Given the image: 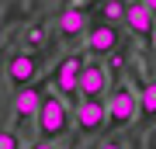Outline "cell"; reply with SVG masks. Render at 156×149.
I'll return each instance as SVG.
<instances>
[{"label":"cell","mask_w":156,"mask_h":149,"mask_svg":"<svg viewBox=\"0 0 156 149\" xmlns=\"http://www.w3.org/2000/svg\"><path fill=\"white\" fill-rule=\"evenodd\" d=\"M38 135H42V142H56V139H62L69 132V122H73V115H69V108H66V101H62L59 94H45L42 101V111H38Z\"/></svg>","instance_id":"cell-1"},{"label":"cell","mask_w":156,"mask_h":149,"mask_svg":"<svg viewBox=\"0 0 156 149\" xmlns=\"http://www.w3.org/2000/svg\"><path fill=\"white\" fill-rule=\"evenodd\" d=\"M135 115H139V94L128 83H115L108 94V128L122 132L128 122H135Z\"/></svg>","instance_id":"cell-2"},{"label":"cell","mask_w":156,"mask_h":149,"mask_svg":"<svg viewBox=\"0 0 156 149\" xmlns=\"http://www.w3.org/2000/svg\"><path fill=\"white\" fill-rule=\"evenodd\" d=\"M83 66H87V59L80 52H69V55L59 59L52 83H56V90H59L62 101H66V97H76V104H80V73H83Z\"/></svg>","instance_id":"cell-3"},{"label":"cell","mask_w":156,"mask_h":149,"mask_svg":"<svg viewBox=\"0 0 156 149\" xmlns=\"http://www.w3.org/2000/svg\"><path fill=\"white\" fill-rule=\"evenodd\" d=\"M73 125H76L80 135H97L101 128L108 125V104L104 101H80L76 111H73Z\"/></svg>","instance_id":"cell-4"},{"label":"cell","mask_w":156,"mask_h":149,"mask_svg":"<svg viewBox=\"0 0 156 149\" xmlns=\"http://www.w3.org/2000/svg\"><path fill=\"white\" fill-rule=\"evenodd\" d=\"M108 94V69L104 62L87 59L83 73H80V101H101Z\"/></svg>","instance_id":"cell-5"},{"label":"cell","mask_w":156,"mask_h":149,"mask_svg":"<svg viewBox=\"0 0 156 149\" xmlns=\"http://www.w3.org/2000/svg\"><path fill=\"white\" fill-rule=\"evenodd\" d=\"M83 45H87L90 55H111V52H118V45H122V35H118L115 24H104V21H101V24H90Z\"/></svg>","instance_id":"cell-6"},{"label":"cell","mask_w":156,"mask_h":149,"mask_svg":"<svg viewBox=\"0 0 156 149\" xmlns=\"http://www.w3.org/2000/svg\"><path fill=\"white\" fill-rule=\"evenodd\" d=\"M35 76H38V55H31V52L21 49L11 62H7V83H11L14 90H24Z\"/></svg>","instance_id":"cell-7"},{"label":"cell","mask_w":156,"mask_h":149,"mask_svg":"<svg viewBox=\"0 0 156 149\" xmlns=\"http://www.w3.org/2000/svg\"><path fill=\"white\" fill-rule=\"evenodd\" d=\"M125 24H128V31H132L135 38H142V42H149L156 35V17L149 14V7H146L142 0L125 4Z\"/></svg>","instance_id":"cell-8"},{"label":"cell","mask_w":156,"mask_h":149,"mask_svg":"<svg viewBox=\"0 0 156 149\" xmlns=\"http://www.w3.org/2000/svg\"><path fill=\"white\" fill-rule=\"evenodd\" d=\"M56 31H59V38L62 42H76V38H87V11L83 7H66V11L59 14V21H56Z\"/></svg>","instance_id":"cell-9"},{"label":"cell","mask_w":156,"mask_h":149,"mask_svg":"<svg viewBox=\"0 0 156 149\" xmlns=\"http://www.w3.org/2000/svg\"><path fill=\"white\" fill-rule=\"evenodd\" d=\"M42 90H35V87H24V90H17L14 94V118L17 122H28V118H38V111H42Z\"/></svg>","instance_id":"cell-10"},{"label":"cell","mask_w":156,"mask_h":149,"mask_svg":"<svg viewBox=\"0 0 156 149\" xmlns=\"http://www.w3.org/2000/svg\"><path fill=\"white\" fill-rule=\"evenodd\" d=\"M139 125L142 128H153L156 125V80H149L139 90Z\"/></svg>","instance_id":"cell-11"},{"label":"cell","mask_w":156,"mask_h":149,"mask_svg":"<svg viewBox=\"0 0 156 149\" xmlns=\"http://www.w3.org/2000/svg\"><path fill=\"white\" fill-rule=\"evenodd\" d=\"M45 38H49V24L45 21H38V24H31L28 31H24V52H38L42 45H45Z\"/></svg>","instance_id":"cell-12"},{"label":"cell","mask_w":156,"mask_h":149,"mask_svg":"<svg viewBox=\"0 0 156 149\" xmlns=\"http://www.w3.org/2000/svg\"><path fill=\"white\" fill-rule=\"evenodd\" d=\"M101 17H104V24L125 21V4H118V0H108V4L101 7Z\"/></svg>","instance_id":"cell-13"},{"label":"cell","mask_w":156,"mask_h":149,"mask_svg":"<svg viewBox=\"0 0 156 149\" xmlns=\"http://www.w3.org/2000/svg\"><path fill=\"white\" fill-rule=\"evenodd\" d=\"M0 149H21V135L14 128H0Z\"/></svg>","instance_id":"cell-14"},{"label":"cell","mask_w":156,"mask_h":149,"mask_svg":"<svg viewBox=\"0 0 156 149\" xmlns=\"http://www.w3.org/2000/svg\"><path fill=\"white\" fill-rule=\"evenodd\" d=\"M97 149H122V142H118V139H108L104 146H97Z\"/></svg>","instance_id":"cell-15"},{"label":"cell","mask_w":156,"mask_h":149,"mask_svg":"<svg viewBox=\"0 0 156 149\" xmlns=\"http://www.w3.org/2000/svg\"><path fill=\"white\" fill-rule=\"evenodd\" d=\"M31 149H59V146H56V142H35Z\"/></svg>","instance_id":"cell-16"},{"label":"cell","mask_w":156,"mask_h":149,"mask_svg":"<svg viewBox=\"0 0 156 149\" xmlns=\"http://www.w3.org/2000/svg\"><path fill=\"white\" fill-rule=\"evenodd\" d=\"M142 4H146V7H149V14L156 17V0H142Z\"/></svg>","instance_id":"cell-17"},{"label":"cell","mask_w":156,"mask_h":149,"mask_svg":"<svg viewBox=\"0 0 156 149\" xmlns=\"http://www.w3.org/2000/svg\"><path fill=\"white\" fill-rule=\"evenodd\" d=\"M149 149H156V135H153V139H149Z\"/></svg>","instance_id":"cell-18"},{"label":"cell","mask_w":156,"mask_h":149,"mask_svg":"<svg viewBox=\"0 0 156 149\" xmlns=\"http://www.w3.org/2000/svg\"><path fill=\"white\" fill-rule=\"evenodd\" d=\"M153 45H156V35H153Z\"/></svg>","instance_id":"cell-19"}]
</instances>
